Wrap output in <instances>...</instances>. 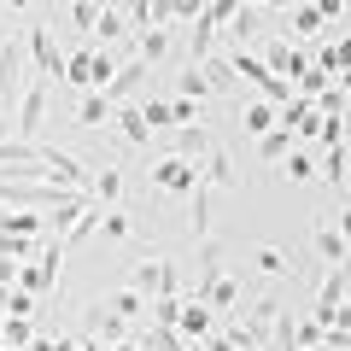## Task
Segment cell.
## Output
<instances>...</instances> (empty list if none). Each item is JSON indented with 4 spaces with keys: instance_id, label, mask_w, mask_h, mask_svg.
<instances>
[{
    "instance_id": "obj_1",
    "label": "cell",
    "mask_w": 351,
    "mask_h": 351,
    "mask_svg": "<svg viewBox=\"0 0 351 351\" xmlns=\"http://www.w3.org/2000/svg\"><path fill=\"white\" fill-rule=\"evenodd\" d=\"M24 36H0V135H6V117H12V106L24 100Z\"/></svg>"
},
{
    "instance_id": "obj_2",
    "label": "cell",
    "mask_w": 351,
    "mask_h": 351,
    "mask_svg": "<svg viewBox=\"0 0 351 351\" xmlns=\"http://www.w3.org/2000/svg\"><path fill=\"white\" fill-rule=\"evenodd\" d=\"M47 106H53V76H29L24 100H18V117H12V135L41 141V129H47Z\"/></svg>"
},
{
    "instance_id": "obj_3",
    "label": "cell",
    "mask_w": 351,
    "mask_h": 351,
    "mask_svg": "<svg viewBox=\"0 0 351 351\" xmlns=\"http://www.w3.org/2000/svg\"><path fill=\"white\" fill-rule=\"evenodd\" d=\"M59 269H64V240H53V234H47L41 258H29V263H24V281H18V287H29L36 299H53V293H59Z\"/></svg>"
},
{
    "instance_id": "obj_4",
    "label": "cell",
    "mask_w": 351,
    "mask_h": 351,
    "mask_svg": "<svg viewBox=\"0 0 351 351\" xmlns=\"http://www.w3.org/2000/svg\"><path fill=\"white\" fill-rule=\"evenodd\" d=\"M147 182L158 193H193V188H199V164H193V158H176V152H158L152 170H147Z\"/></svg>"
},
{
    "instance_id": "obj_5",
    "label": "cell",
    "mask_w": 351,
    "mask_h": 351,
    "mask_svg": "<svg viewBox=\"0 0 351 351\" xmlns=\"http://www.w3.org/2000/svg\"><path fill=\"white\" fill-rule=\"evenodd\" d=\"M24 47H29V59H36V76H53V82L64 76V59H71V53H59V41H53L47 24H29L24 29Z\"/></svg>"
},
{
    "instance_id": "obj_6",
    "label": "cell",
    "mask_w": 351,
    "mask_h": 351,
    "mask_svg": "<svg viewBox=\"0 0 351 351\" xmlns=\"http://www.w3.org/2000/svg\"><path fill=\"white\" fill-rule=\"evenodd\" d=\"M217 322H223V316H217L211 304L199 299V293H188V299H182V316H176V328H182V334H188L193 346H205V339L217 334Z\"/></svg>"
},
{
    "instance_id": "obj_7",
    "label": "cell",
    "mask_w": 351,
    "mask_h": 351,
    "mask_svg": "<svg viewBox=\"0 0 351 351\" xmlns=\"http://www.w3.org/2000/svg\"><path fill=\"white\" fill-rule=\"evenodd\" d=\"M147 82H152V64H147V59L135 53V59H123L117 82L106 88V100H112V106H123V100H141V94H147Z\"/></svg>"
},
{
    "instance_id": "obj_8",
    "label": "cell",
    "mask_w": 351,
    "mask_h": 351,
    "mask_svg": "<svg viewBox=\"0 0 351 351\" xmlns=\"http://www.w3.org/2000/svg\"><path fill=\"white\" fill-rule=\"evenodd\" d=\"M311 246H316V258H322V269H339V263H346V252H351V240L339 234V223H334V217H316Z\"/></svg>"
},
{
    "instance_id": "obj_9",
    "label": "cell",
    "mask_w": 351,
    "mask_h": 351,
    "mask_svg": "<svg viewBox=\"0 0 351 351\" xmlns=\"http://www.w3.org/2000/svg\"><path fill=\"white\" fill-rule=\"evenodd\" d=\"M211 129H205V123H182V129H170V135H164V152H176V158H193V164H199L205 158V152H211Z\"/></svg>"
},
{
    "instance_id": "obj_10",
    "label": "cell",
    "mask_w": 351,
    "mask_h": 351,
    "mask_svg": "<svg viewBox=\"0 0 351 351\" xmlns=\"http://www.w3.org/2000/svg\"><path fill=\"white\" fill-rule=\"evenodd\" d=\"M199 176L211 182L217 193H234V188H240V176H234V152H228L223 141H211V152L199 158Z\"/></svg>"
},
{
    "instance_id": "obj_11",
    "label": "cell",
    "mask_w": 351,
    "mask_h": 351,
    "mask_svg": "<svg viewBox=\"0 0 351 351\" xmlns=\"http://www.w3.org/2000/svg\"><path fill=\"white\" fill-rule=\"evenodd\" d=\"M117 135H123V147H135V152L152 147V123H147V106H141V100L117 106Z\"/></svg>"
},
{
    "instance_id": "obj_12",
    "label": "cell",
    "mask_w": 351,
    "mask_h": 351,
    "mask_svg": "<svg viewBox=\"0 0 351 351\" xmlns=\"http://www.w3.org/2000/svg\"><path fill=\"white\" fill-rule=\"evenodd\" d=\"M47 170H53V182H64V188H94V170H88L76 152H64V147H47Z\"/></svg>"
},
{
    "instance_id": "obj_13",
    "label": "cell",
    "mask_w": 351,
    "mask_h": 351,
    "mask_svg": "<svg viewBox=\"0 0 351 351\" xmlns=\"http://www.w3.org/2000/svg\"><path fill=\"white\" fill-rule=\"evenodd\" d=\"M240 129H246V135H269V129H281V106L276 100H246L240 106Z\"/></svg>"
},
{
    "instance_id": "obj_14",
    "label": "cell",
    "mask_w": 351,
    "mask_h": 351,
    "mask_svg": "<svg viewBox=\"0 0 351 351\" xmlns=\"http://www.w3.org/2000/svg\"><path fill=\"white\" fill-rule=\"evenodd\" d=\"M176 41H182L176 29H135V53H141V59L152 64V71H158V64H164V59L176 53Z\"/></svg>"
},
{
    "instance_id": "obj_15",
    "label": "cell",
    "mask_w": 351,
    "mask_h": 351,
    "mask_svg": "<svg viewBox=\"0 0 351 351\" xmlns=\"http://www.w3.org/2000/svg\"><path fill=\"white\" fill-rule=\"evenodd\" d=\"M287 29H293V41H316V36H328V18H322L316 0H304V6L287 12Z\"/></svg>"
},
{
    "instance_id": "obj_16",
    "label": "cell",
    "mask_w": 351,
    "mask_h": 351,
    "mask_svg": "<svg viewBox=\"0 0 351 351\" xmlns=\"http://www.w3.org/2000/svg\"><path fill=\"white\" fill-rule=\"evenodd\" d=\"M112 117H117V106L106 100L100 88H88L82 100H76V123H82V129H100V123H112Z\"/></svg>"
},
{
    "instance_id": "obj_17",
    "label": "cell",
    "mask_w": 351,
    "mask_h": 351,
    "mask_svg": "<svg viewBox=\"0 0 351 351\" xmlns=\"http://www.w3.org/2000/svg\"><path fill=\"white\" fill-rule=\"evenodd\" d=\"M252 269H258L263 281H287L293 276V258L281 246H258V252H252Z\"/></svg>"
},
{
    "instance_id": "obj_18",
    "label": "cell",
    "mask_w": 351,
    "mask_h": 351,
    "mask_svg": "<svg viewBox=\"0 0 351 351\" xmlns=\"http://www.w3.org/2000/svg\"><path fill=\"white\" fill-rule=\"evenodd\" d=\"M170 88L182 94V100H211V76H205V64H182Z\"/></svg>"
},
{
    "instance_id": "obj_19",
    "label": "cell",
    "mask_w": 351,
    "mask_h": 351,
    "mask_svg": "<svg viewBox=\"0 0 351 351\" xmlns=\"http://www.w3.org/2000/svg\"><path fill=\"white\" fill-rule=\"evenodd\" d=\"M94 205H123V170L117 164H106V170H94Z\"/></svg>"
},
{
    "instance_id": "obj_20",
    "label": "cell",
    "mask_w": 351,
    "mask_h": 351,
    "mask_svg": "<svg viewBox=\"0 0 351 351\" xmlns=\"http://www.w3.org/2000/svg\"><path fill=\"white\" fill-rule=\"evenodd\" d=\"M64 82H71V88H82V94L94 88V47H88V41L71 53V59H64Z\"/></svg>"
},
{
    "instance_id": "obj_21",
    "label": "cell",
    "mask_w": 351,
    "mask_h": 351,
    "mask_svg": "<svg viewBox=\"0 0 351 351\" xmlns=\"http://www.w3.org/2000/svg\"><path fill=\"white\" fill-rule=\"evenodd\" d=\"M205 76H211V94H234L240 88V71H234L228 53H211V59H205Z\"/></svg>"
},
{
    "instance_id": "obj_22",
    "label": "cell",
    "mask_w": 351,
    "mask_h": 351,
    "mask_svg": "<svg viewBox=\"0 0 351 351\" xmlns=\"http://www.w3.org/2000/svg\"><path fill=\"white\" fill-rule=\"evenodd\" d=\"M106 311H117V316H129V322H141V316H152V299H147V293H135V287H117L112 299H106Z\"/></svg>"
},
{
    "instance_id": "obj_23",
    "label": "cell",
    "mask_w": 351,
    "mask_h": 351,
    "mask_svg": "<svg viewBox=\"0 0 351 351\" xmlns=\"http://www.w3.org/2000/svg\"><path fill=\"white\" fill-rule=\"evenodd\" d=\"M293 129H269V135H258V158L263 164H287V152H293Z\"/></svg>"
},
{
    "instance_id": "obj_24",
    "label": "cell",
    "mask_w": 351,
    "mask_h": 351,
    "mask_svg": "<svg viewBox=\"0 0 351 351\" xmlns=\"http://www.w3.org/2000/svg\"><path fill=\"white\" fill-rule=\"evenodd\" d=\"M100 234H106V240H129V234H135L129 205H100Z\"/></svg>"
},
{
    "instance_id": "obj_25",
    "label": "cell",
    "mask_w": 351,
    "mask_h": 351,
    "mask_svg": "<svg viewBox=\"0 0 351 351\" xmlns=\"http://www.w3.org/2000/svg\"><path fill=\"white\" fill-rule=\"evenodd\" d=\"M100 234V205H88L82 217H76L71 228H64V252H76V246H88V240Z\"/></svg>"
},
{
    "instance_id": "obj_26",
    "label": "cell",
    "mask_w": 351,
    "mask_h": 351,
    "mask_svg": "<svg viewBox=\"0 0 351 351\" xmlns=\"http://www.w3.org/2000/svg\"><path fill=\"white\" fill-rule=\"evenodd\" d=\"M281 176H287L293 188H299V182H316V158H311L304 147H293V152H287V164H281Z\"/></svg>"
},
{
    "instance_id": "obj_27",
    "label": "cell",
    "mask_w": 351,
    "mask_h": 351,
    "mask_svg": "<svg viewBox=\"0 0 351 351\" xmlns=\"http://www.w3.org/2000/svg\"><path fill=\"white\" fill-rule=\"evenodd\" d=\"M316 64H322L328 76H334V71H351V41H322V47H316Z\"/></svg>"
},
{
    "instance_id": "obj_28",
    "label": "cell",
    "mask_w": 351,
    "mask_h": 351,
    "mask_svg": "<svg viewBox=\"0 0 351 351\" xmlns=\"http://www.w3.org/2000/svg\"><path fill=\"white\" fill-rule=\"evenodd\" d=\"M328 339V328L316 322V316H304V322H293V351H316Z\"/></svg>"
},
{
    "instance_id": "obj_29",
    "label": "cell",
    "mask_w": 351,
    "mask_h": 351,
    "mask_svg": "<svg viewBox=\"0 0 351 351\" xmlns=\"http://www.w3.org/2000/svg\"><path fill=\"white\" fill-rule=\"evenodd\" d=\"M322 182H351V152L346 147H328V158H322Z\"/></svg>"
},
{
    "instance_id": "obj_30",
    "label": "cell",
    "mask_w": 351,
    "mask_h": 351,
    "mask_svg": "<svg viewBox=\"0 0 351 351\" xmlns=\"http://www.w3.org/2000/svg\"><path fill=\"white\" fill-rule=\"evenodd\" d=\"M100 12H106V0H71V18H76V29H82V36H94Z\"/></svg>"
},
{
    "instance_id": "obj_31",
    "label": "cell",
    "mask_w": 351,
    "mask_h": 351,
    "mask_svg": "<svg viewBox=\"0 0 351 351\" xmlns=\"http://www.w3.org/2000/svg\"><path fill=\"white\" fill-rule=\"evenodd\" d=\"M41 328L29 322V316H6V346H18V351H29V339H36Z\"/></svg>"
},
{
    "instance_id": "obj_32",
    "label": "cell",
    "mask_w": 351,
    "mask_h": 351,
    "mask_svg": "<svg viewBox=\"0 0 351 351\" xmlns=\"http://www.w3.org/2000/svg\"><path fill=\"white\" fill-rule=\"evenodd\" d=\"M199 12H205V0H170V18H176V29H188Z\"/></svg>"
},
{
    "instance_id": "obj_33",
    "label": "cell",
    "mask_w": 351,
    "mask_h": 351,
    "mask_svg": "<svg viewBox=\"0 0 351 351\" xmlns=\"http://www.w3.org/2000/svg\"><path fill=\"white\" fill-rule=\"evenodd\" d=\"M36 293H29V287H12V304H6V316H36Z\"/></svg>"
},
{
    "instance_id": "obj_34",
    "label": "cell",
    "mask_w": 351,
    "mask_h": 351,
    "mask_svg": "<svg viewBox=\"0 0 351 351\" xmlns=\"http://www.w3.org/2000/svg\"><path fill=\"white\" fill-rule=\"evenodd\" d=\"M18 281H24V263L12 252H0V287H18Z\"/></svg>"
},
{
    "instance_id": "obj_35",
    "label": "cell",
    "mask_w": 351,
    "mask_h": 351,
    "mask_svg": "<svg viewBox=\"0 0 351 351\" xmlns=\"http://www.w3.org/2000/svg\"><path fill=\"white\" fill-rule=\"evenodd\" d=\"M0 36H12V12H6V0H0Z\"/></svg>"
},
{
    "instance_id": "obj_36",
    "label": "cell",
    "mask_w": 351,
    "mask_h": 351,
    "mask_svg": "<svg viewBox=\"0 0 351 351\" xmlns=\"http://www.w3.org/2000/svg\"><path fill=\"white\" fill-rule=\"evenodd\" d=\"M29 6H36V0H6V12H12V18H18V12H29Z\"/></svg>"
},
{
    "instance_id": "obj_37",
    "label": "cell",
    "mask_w": 351,
    "mask_h": 351,
    "mask_svg": "<svg viewBox=\"0 0 351 351\" xmlns=\"http://www.w3.org/2000/svg\"><path fill=\"white\" fill-rule=\"evenodd\" d=\"M339 234L351 240V205H346V211H339Z\"/></svg>"
},
{
    "instance_id": "obj_38",
    "label": "cell",
    "mask_w": 351,
    "mask_h": 351,
    "mask_svg": "<svg viewBox=\"0 0 351 351\" xmlns=\"http://www.w3.org/2000/svg\"><path fill=\"white\" fill-rule=\"evenodd\" d=\"M346 94H351V71H346Z\"/></svg>"
},
{
    "instance_id": "obj_39",
    "label": "cell",
    "mask_w": 351,
    "mask_h": 351,
    "mask_svg": "<svg viewBox=\"0 0 351 351\" xmlns=\"http://www.w3.org/2000/svg\"><path fill=\"white\" fill-rule=\"evenodd\" d=\"M346 152H351V141H346Z\"/></svg>"
}]
</instances>
